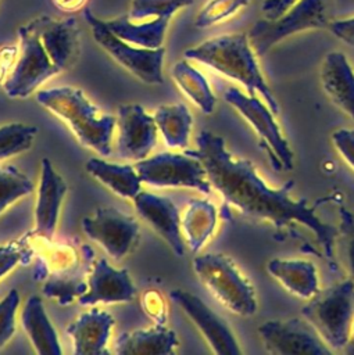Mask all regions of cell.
Returning a JSON list of instances; mask_svg holds the SVG:
<instances>
[{
    "instance_id": "6da1fadb",
    "label": "cell",
    "mask_w": 354,
    "mask_h": 355,
    "mask_svg": "<svg viewBox=\"0 0 354 355\" xmlns=\"http://www.w3.org/2000/svg\"><path fill=\"white\" fill-rule=\"evenodd\" d=\"M196 144V150L186 151L201 161L211 186L229 205L253 220L269 223L279 232H297L298 227L308 230L321 255L336 265V227L323 222L305 198L292 197L293 180L278 189L268 186L253 162L235 157L226 148L224 137L210 130H201Z\"/></svg>"
},
{
    "instance_id": "7a4b0ae2",
    "label": "cell",
    "mask_w": 354,
    "mask_h": 355,
    "mask_svg": "<svg viewBox=\"0 0 354 355\" xmlns=\"http://www.w3.org/2000/svg\"><path fill=\"white\" fill-rule=\"evenodd\" d=\"M187 60H194L219 73L237 80L248 94H260L268 107L278 114L279 104L271 92L257 61L247 35L229 33L208 39L185 51Z\"/></svg>"
},
{
    "instance_id": "3957f363",
    "label": "cell",
    "mask_w": 354,
    "mask_h": 355,
    "mask_svg": "<svg viewBox=\"0 0 354 355\" xmlns=\"http://www.w3.org/2000/svg\"><path fill=\"white\" fill-rule=\"evenodd\" d=\"M37 103L61 118L79 139V141L99 153H111L112 132L117 118L100 112L83 94L81 89L72 86L40 90L36 94Z\"/></svg>"
},
{
    "instance_id": "277c9868",
    "label": "cell",
    "mask_w": 354,
    "mask_h": 355,
    "mask_svg": "<svg viewBox=\"0 0 354 355\" xmlns=\"http://www.w3.org/2000/svg\"><path fill=\"white\" fill-rule=\"evenodd\" d=\"M193 269L207 290L232 313L251 316L258 301L251 282L232 258L219 252L196 255Z\"/></svg>"
},
{
    "instance_id": "5b68a950",
    "label": "cell",
    "mask_w": 354,
    "mask_h": 355,
    "mask_svg": "<svg viewBox=\"0 0 354 355\" xmlns=\"http://www.w3.org/2000/svg\"><path fill=\"white\" fill-rule=\"evenodd\" d=\"M304 316L332 351L346 348L354 324V282L348 277L315 297L301 308Z\"/></svg>"
},
{
    "instance_id": "8992f818",
    "label": "cell",
    "mask_w": 354,
    "mask_h": 355,
    "mask_svg": "<svg viewBox=\"0 0 354 355\" xmlns=\"http://www.w3.org/2000/svg\"><path fill=\"white\" fill-rule=\"evenodd\" d=\"M329 3L330 0H297L279 17L258 19L247 33L257 57L294 33L328 25Z\"/></svg>"
},
{
    "instance_id": "52a82bcc",
    "label": "cell",
    "mask_w": 354,
    "mask_h": 355,
    "mask_svg": "<svg viewBox=\"0 0 354 355\" xmlns=\"http://www.w3.org/2000/svg\"><path fill=\"white\" fill-rule=\"evenodd\" d=\"M225 101L232 105L253 128L264 146L275 169L290 171L294 164L289 140L275 119V112L257 94L243 93L237 87H229L224 93Z\"/></svg>"
},
{
    "instance_id": "ba28073f",
    "label": "cell",
    "mask_w": 354,
    "mask_h": 355,
    "mask_svg": "<svg viewBox=\"0 0 354 355\" xmlns=\"http://www.w3.org/2000/svg\"><path fill=\"white\" fill-rule=\"evenodd\" d=\"M83 18L92 29L96 43L121 67L144 83L161 85L164 82L162 64L165 49H147L130 44L112 33L103 19L96 17L90 8H83Z\"/></svg>"
},
{
    "instance_id": "9c48e42d",
    "label": "cell",
    "mask_w": 354,
    "mask_h": 355,
    "mask_svg": "<svg viewBox=\"0 0 354 355\" xmlns=\"http://www.w3.org/2000/svg\"><path fill=\"white\" fill-rule=\"evenodd\" d=\"M135 168L143 183L155 187H189L210 194L211 183L201 161L185 151L158 153L136 161Z\"/></svg>"
},
{
    "instance_id": "30bf717a",
    "label": "cell",
    "mask_w": 354,
    "mask_h": 355,
    "mask_svg": "<svg viewBox=\"0 0 354 355\" xmlns=\"http://www.w3.org/2000/svg\"><path fill=\"white\" fill-rule=\"evenodd\" d=\"M18 37L19 54L3 85L10 98H25L31 96L42 83L60 72L37 35L28 25L19 26Z\"/></svg>"
},
{
    "instance_id": "8fae6325",
    "label": "cell",
    "mask_w": 354,
    "mask_h": 355,
    "mask_svg": "<svg viewBox=\"0 0 354 355\" xmlns=\"http://www.w3.org/2000/svg\"><path fill=\"white\" fill-rule=\"evenodd\" d=\"M257 331L265 351L273 355H328L333 352L304 316L271 319L260 324Z\"/></svg>"
},
{
    "instance_id": "7c38bea8",
    "label": "cell",
    "mask_w": 354,
    "mask_h": 355,
    "mask_svg": "<svg viewBox=\"0 0 354 355\" xmlns=\"http://www.w3.org/2000/svg\"><path fill=\"white\" fill-rule=\"evenodd\" d=\"M81 225L85 234L117 261L128 255L139 239L136 219L112 207H99Z\"/></svg>"
},
{
    "instance_id": "4fadbf2b",
    "label": "cell",
    "mask_w": 354,
    "mask_h": 355,
    "mask_svg": "<svg viewBox=\"0 0 354 355\" xmlns=\"http://www.w3.org/2000/svg\"><path fill=\"white\" fill-rule=\"evenodd\" d=\"M171 300L189 316L208 345L219 355H240L242 348L229 324L215 313L200 297L182 288L169 294Z\"/></svg>"
},
{
    "instance_id": "5bb4252c",
    "label": "cell",
    "mask_w": 354,
    "mask_h": 355,
    "mask_svg": "<svg viewBox=\"0 0 354 355\" xmlns=\"http://www.w3.org/2000/svg\"><path fill=\"white\" fill-rule=\"evenodd\" d=\"M117 153L121 158L139 161L149 155L157 141V123L137 104L118 107Z\"/></svg>"
},
{
    "instance_id": "9a60e30c",
    "label": "cell",
    "mask_w": 354,
    "mask_h": 355,
    "mask_svg": "<svg viewBox=\"0 0 354 355\" xmlns=\"http://www.w3.org/2000/svg\"><path fill=\"white\" fill-rule=\"evenodd\" d=\"M26 25L37 35L60 72L74 64L79 50V26L74 17L56 19L49 15H39Z\"/></svg>"
},
{
    "instance_id": "2e32d148",
    "label": "cell",
    "mask_w": 354,
    "mask_h": 355,
    "mask_svg": "<svg viewBox=\"0 0 354 355\" xmlns=\"http://www.w3.org/2000/svg\"><path fill=\"white\" fill-rule=\"evenodd\" d=\"M133 204L140 218L162 237L176 257H182L185 254V241L176 205L164 196L143 190L133 198Z\"/></svg>"
},
{
    "instance_id": "e0dca14e",
    "label": "cell",
    "mask_w": 354,
    "mask_h": 355,
    "mask_svg": "<svg viewBox=\"0 0 354 355\" xmlns=\"http://www.w3.org/2000/svg\"><path fill=\"white\" fill-rule=\"evenodd\" d=\"M135 293L136 288L126 269H115L106 258H99L89 275L87 290L78 298V302L81 305L129 302Z\"/></svg>"
},
{
    "instance_id": "ac0fdd59",
    "label": "cell",
    "mask_w": 354,
    "mask_h": 355,
    "mask_svg": "<svg viewBox=\"0 0 354 355\" xmlns=\"http://www.w3.org/2000/svg\"><path fill=\"white\" fill-rule=\"evenodd\" d=\"M67 193V183L58 175L50 159H42L40 182L37 189V200L35 205V230L39 237L50 240L58 223V215L62 200Z\"/></svg>"
},
{
    "instance_id": "d6986e66",
    "label": "cell",
    "mask_w": 354,
    "mask_h": 355,
    "mask_svg": "<svg viewBox=\"0 0 354 355\" xmlns=\"http://www.w3.org/2000/svg\"><path fill=\"white\" fill-rule=\"evenodd\" d=\"M114 326V319L106 311L93 308L79 315L68 327L67 333L74 341L75 355L108 354L107 345Z\"/></svg>"
},
{
    "instance_id": "ffe728a7",
    "label": "cell",
    "mask_w": 354,
    "mask_h": 355,
    "mask_svg": "<svg viewBox=\"0 0 354 355\" xmlns=\"http://www.w3.org/2000/svg\"><path fill=\"white\" fill-rule=\"evenodd\" d=\"M265 269L287 293L300 300L308 301L321 291L318 269L310 259L272 258Z\"/></svg>"
},
{
    "instance_id": "44dd1931",
    "label": "cell",
    "mask_w": 354,
    "mask_h": 355,
    "mask_svg": "<svg viewBox=\"0 0 354 355\" xmlns=\"http://www.w3.org/2000/svg\"><path fill=\"white\" fill-rule=\"evenodd\" d=\"M321 85L330 101L354 121V69L342 51H330L321 65Z\"/></svg>"
},
{
    "instance_id": "7402d4cb",
    "label": "cell",
    "mask_w": 354,
    "mask_h": 355,
    "mask_svg": "<svg viewBox=\"0 0 354 355\" xmlns=\"http://www.w3.org/2000/svg\"><path fill=\"white\" fill-rule=\"evenodd\" d=\"M179 345L174 330L157 324L121 333L114 341V351L119 355H168Z\"/></svg>"
},
{
    "instance_id": "603a6c76",
    "label": "cell",
    "mask_w": 354,
    "mask_h": 355,
    "mask_svg": "<svg viewBox=\"0 0 354 355\" xmlns=\"http://www.w3.org/2000/svg\"><path fill=\"white\" fill-rule=\"evenodd\" d=\"M21 323L37 354L61 355L57 331L53 327L39 295L32 294L28 297L21 311Z\"/></svg>"
},
{
    "instance_id": "cb8c5ba5",
    "label": "cell",
    "mask_w": 354,
    "mask_h": 355,
    "mask_svg": "<svg viewBox=\"0 0 354 355\" xmlns=\"http://www.w3.org/2000/svg\"><path fill=\"white\" fill-rule=\"evenodd\" d=\"M86 171L112 193L124 198L133 200L142 190L143 182L135 165L114 164L94 157L86 162Z\"/></svg>"
},
{
    "instance_id": "d4e9b609",
    "label": "cell",
    "mask_w": 354,
    "mask_h": 355,
    "mask_svg": "<svg viewBox=\"0 0 354 355\" xmlns=\"http://www.w3.org/2000/svg\"><path fill=\"white\" fill-rule=\"evenodd\" d=\"M217 219V208L211 201L194 198L187 202L180 223L186 244L193 254H197L212 236Z\"/></svg>"
},
{
    "instance_id": "484cf974",
    "label": "cell",
    "mask_w": 354,
    "mask_h": 355,
    "mask_svg": "<svg viewBox=\"0 0 354 355\" xmlns=\"http://www.w3.org/2000/svg\"><path fill=\"white\" fill-rule=\"evenodd\" d=\"M104 24L112 33L130 44L147 49H158L162 47L169 21L157 19L153 22H132L124 14L114 19H107Z\"/></svg>"
},
{
    "instance_id": "4316f807",
    "label": "cell",
    "mask_w": 354,
    "mask_h": 355,
    "mask_svg": "<svg viewBox=\"0 0 354 355\" xmlns=\"http://www.w3.org/2000/svg\"><path fill=\"white\" fill-rule=\"evenodd\" d=\"M154 119L168 147L182 148L189 144L193 118L185 104L161 105L155 110Z\"/></svg>"
},
{
    "instance_id": "83f0119b",
    "label": "cell",
    "mask_w": 354,
    "mask_h": 355,
    "mask_svg": "<svg viewBox=\"0 0 354 355\" xmlns=\"http://www.w3.org/2000/svg\"><path fill=\"white\" fill-rule=\"evenodd\" d=\"M172 78L178 87L204 112L214 111L217 98L204 75L187 61H178L172 67Z\"/></svg>"
},
{
    "instance_id": "f1b7e54d",
    "label": "cell",
    "mask_w": 354,
    "mask_h": 355,
    "mask_svg": "<svg viewBox=\"0 0 354 355\" xmlns=\"http://www.w3.org/2000/svg\"><path fill=\"white\" fill-rule=\"evenodd\" d=\"M194 0H132L125 14L132 22H153L157 19L171 21L179 10L190 6Z\"/></svg>"
},
{
    "instance_id": "f546056e",
    "label": "cell",
    "mask_w": 354,
    "mask_h": 355,
    "mask_svg": "<svg viewBox=\"0 0 354 355\" xmlns=\"http://www.w3.org/2000/svg\"><path fill=\"white\" fill-rule=\"evenodd\" d=\"M36 133V126L21 122H12L0 126V159L29 150Z\"/></svg>"
},
{
    "instance_id": "4dcf8cb0",
    "label": "cell",
    "mask_w": 354,
    "mask_h": 355,
    "mask_svg": "<svg viewBox=\"0 0 354 355\" xmlns=\"http://www.w3.org/2000/svg\"><path fill=\"white\" fill-rule=\"evenodd\" d=\"M32 180L12 165L0 166V214L21 197L31 194Z\"/></svg>"
},
{
    "instance_id": "1f68e13d",
    "label": "cell",
    "mask_w": 354,
    "mask_h": 355,
    "mask_svg": "<svg viewBox=\"0 0 354 355\" xmlns=\"http://www.w3.org/2000/svg\"><path fill=\"white\" fill-rule=\"evenodd\" d=\"M248 3L250 0H210L197 14L194 25L197 28L212 26L235 15Z\"/></svg>"
},
{
    "instance_id": "d6a6232c",
    "label": "cell",
    "mask_w": 354,
    "mask_h": 355,
    "mask_svg": "<svg viewBox=\"0 0 354 355\" xmlns=\"http://www.w3.org/2000/svg\"><path fill=\"white\" fill-rule=\"evenodd\" d=\"M87 290V283L79 277H51L43 286V294L56 298L61 305L71 304Z\"/></svg>"
},
{
    "instance_id": "836d02e7",
    "label": "cell",
    "mask_w": 354,
    "mask_h": 355,
    "mask_svg": "<svg viewBox=\"0 0 354 355\" xmlns=\"http://www.w3.org/2000/svg\"><path fill=\"white\" fill-rule=\"evenodd\" d=\"M19 306V293L12 288L0 300V347L8 343L15 331V313Z\"/></svg>"
},
{
    "instance_id": "e575fe53",
    "label": "cell",
    "mask_w": 354,
    "mask_h": 355,
    "mask_svg": "<svg viewBox=\"0 0 354 355\" xmlns=\"http://www.w3.org/2000/svg\"><path fill=\"white\" fill-rule=\"evenodd\" d=\"M330 139L339 155L354 169V129L339 128L332 133Z\"/></svg>"
},
{
    "instance_id": "d590c367",
    "label": "cell",
    "mask_w": 354,
    "mask_h": 355,
    "mask_svg": "<svg viewBox=\"0 0 354 355\" xmlns=\"http://www.w3.org/2000/svg\"><path fill=\"white\" fill-rule=\"evenodd\" d=\"M24 254L25 245L19 241H10L0 245V279L22 261Z\"/></svg>"
},
{
    "instance_id": "8d00e7d4",
    "label": "cell",
    "mask_w": 354,
    "mask_h": 355,
    "mask_svg": "<svg viewBox=\"0 0 354 355\" xmlns=\"http://www.w3.org/2000/svg\"><path fill=\"white\" fill-rule=\"evenodd\" d=\"M330 32L342 42L354 46V17L336 19L329 24Z\"/></svg>"
},
{
    "instance_id": "74e56055",
    "label": "cell",
    "mask_w": 354,
    "mask_h": 355,
    "mask_svg": "<svg viewBox=\"0 0 354 355\" xmlns=\"http://www.w3.org/2000/svg\"><path fill=\"white\" fill-rule=\"evenodd\" d=\"M297 0H264L261 11L265 18H276Z\"/></svg>"
},
{
    "instance_id": "f35d334b",
    "label": "cell",
    "mask_w": 354,
    "mask_h": 355,
    "mask_svg": "<svg viewBox=\"0 0 354 355\" xmlns=\"http://www.w3.org/2000/svg\"><path fill=\"white\" fill-rule=\"evenodd\" d=\"M15 55H17V47L14 46H7L0 49V80L3 79V75L6 73V71L11 67Z\"/></svg>"
},
{
    "instance_id": "ab89813d",
    "label": "cell",
    "mask_w": 354,
    "mask_h": 355,
    "mask_svg": "<svg viewBox=\"0 0 354 355\" xmlns=\"http://www.w3.org/2000/svg\"><path fill=\"white\" fill-rule=\"evenodd\" d=\"M348 240H347V259H348V270L350 279L354 282V225L348 223Z\"/></svg>"
},
{
    "instance_id": "60d3db41",
    "label": "cell",
    "mask_w": 354,
    "mask_h": 355,
    "mask_svg": "<svg viewBox=\"0 0 354 355\" xmlns=\"http://www.w3.org/2000/svg\"><path fill=\"white\" fill-rule=\"evenodd\" d=\"M51 1L58 10L65 12L78 11L86 4V0H51Z\"/></svg>"
},
{
    "instance_id": "b9f144b4",
    "label": "cell",
    "mask_w": 354,
    "mask_h": 355,
    "mask_svg": "<svg viewBox=\"0 0 354 355\" xmlns=\"http://www.w3.org/2000/svg\"><path fill=\"white\" fill-rule=\"evenodd\" d=\"M348 345H351L353 347V351H354V324H353V334H351V341H350V344Z\"/></svg>"
}]
</instances>
